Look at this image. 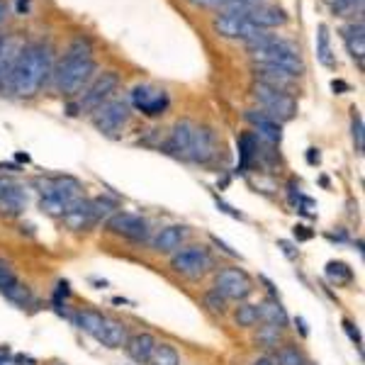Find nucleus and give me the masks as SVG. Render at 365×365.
I'll return each mask as SVG.
<instances>
[{
  "label": "nucleus",
  "mask_w": 365,
  "mask_h": 365,
  "mask_svg": "<svg viewBox=\"0 0 365 365\" xmlns=\"http://www.w3.org/2000/svg\"><path fill=\"white\" fill-rule=\"evenodd\" d=\"M0 365H5V356H0Z\"/></svg>",
  "instance_id": "nucleus-49"
},
{
  "label": "nucleus",
  "mask_w": 365,
  "mask_h": 365,
  "mask_svg": "<svg viewBox=\"0 0 365 365\" xmlns=\"http://www.w3.org/2000/svg\"><path fill=\"white\" fill-rule=\"evenodd\" d=\"M282 334H285L282 329L258 322L256 327H253V344L261 346V349H266V351H275L282 344V341H285Z\"/></svg>",
  "instance_id": "nucleus-27"
},
{
  "label": "nucleus",
  "mask_w": 365,
  "mask_h": 365,
  "mask_svg": "<svg viewBox=\"0 0 365 365\" xmlns=\"http://www.w3.org/2000/svg\"><path fill=\"white\" fill-rule=\"evenodd\" d=\"M34 187L39 190L42 197H56L58 202H63L68 207L73 200L83 197V187L76 178L71 175H54V178H37L34 180Z\"/></svg>",
  "instance_id": "nucleus-12"
},
{
  "label": "nucleus",
  "mask_w": 365,
  "mask_h": 365,
  "mask_svg": "<svg viewBox=\"0 0 365 365\" xmlns=\"http://www.w3.org/2000/svg\"><path fill=\"white\" fill-rule=\"evenodd\" d=\"M22 49L25 39L20 34H0V96H10V78Z\"/></svg>",
  "instance_id": "nucleus-13"
},
{
  "label": "nucleus",
  "mask_w": 365,
  "mask_h": 365,
  "mask_svg": "<svg viewBox=\"0 0 365 365\" xmlns=\"http://www.w3.org/2000/svg\"><path fill=\"white\" fill-rule=\"evenodd\" d=\"M251 51V56L256 58V63H270V66H278L282 71L292 76H302L304 63L299 58V49L287 39L273 37V34H263V37L253 39V42L246 44Z\"/></svg>",
  "instance_id": "nucleus-3"
},
{
  "label": "nucleus",
  "mask_w": 365,
  "mask_h": 365,
  "mask_svg": "<svg viewBox=\"0 0 365 365\" xmlns=\"http://www.w3.org/2000/svg\"><path fill=\"white\" fill-rule=\"evenodd\" d=\"M61 317H66V319L73 324L76 329H81L83 334H88V336L98 339L100 329H103V324L108 317L103 314V312H96V309H76V312H68L66 307L63 309H56Z\"/></svg>",
  "instance_id": "nucleus-20"
},
{
  "label": "nucleus",
  "mask_w": 365,
  "mask_h": 365,
  "mask_svg": "<svg viewBox=\"0 0 365 365\" xmlns=\"http://www.w3.org/2000/svg\"><path fill=\"white\" fill-rule=\"evenodd\" d=\"M341 324H344V331H346V336L351 339V344H356L358 349H361V346H363V336H361V331H358L356 324H353L351 319H344Z\"/></svg>",
  "instance_id": "nucleus-37"
},
{
  "label": "nucleus",
  "mask_w": 365,
  "mask_h": 365,
  "mask_svg": "<svg viewBox=\"0 0 365 365\" xmlns=\"http://www.w3.org/2000/svg\"><path fill=\"white\" fill-rule=\"evenodd\" d=\"M190 3L202 5V8H210V10H217V13H222L229 0H190Z\"/></svg>",
  "instance_id": "nucleus-38"
},
{
  "label": "nucleus",
  "mask_w": 365,
  "mask_h": 365,
  "mask_svg": "<svg viewBox=\"0 0 365 365\" xmlns=\"http://www.w3.org/2000/svg\"><path fill=\"white\" fill-rule=\"evenodd\" d=\"M344 42L349 46L351 56L358 61V66L363 68V56H365V27L363 22H351L349 27H344Z\"/></svg>",
  "instance_id": "nucleus-26"
},
{
  "label": "nucleus",
  "mask_w": 365,
  "mask_h": 365,
  "mask_svg": "<svg viewBox=\"0 0 365 365\" xmlns=\"http://www.w3.org/2000/svg\"><path fill=\"white\" fill-rule=\"evenodd\" d=\"M351 134H353L356 151L358 154H363V117L358 115V110H353V117H351Z\"/></svg>",
  "instance_id": "nucleus-36"
},
{
  "label": "nucleus",
  "mask_w": 365,
  "mask_h": 365,
  "mask_svg": "<svg viewBox=\"0 0 365 365\" xmlns=\"http://www.w3.org/2000/svg\"><path fill=\"white\" fill-rule=\"evenodd\" d=\"M217 207H220L222 212H225V215H229V217H234V220H244V215H241V212H237L232 207V205H227V202H222L220 197H217Z\"/></svg>",
  "instance_id": "nucleus-39"
},
{
  "label": "nucleus",
  "mask_w": 365,
  "mask_h": 365,
  "mask_svg": "<svg viewBox=\"0 0 365 365\" xmlns=\"http://www.w3.org/2000/svg\"><path fill=\"white\" fill-rule=\"evenodd\" d=\"M168 266L175 275L195 282V280H202L205 275L215 270V256H212V251L207 246L187 244V246H180L175 253H170Z\"/></svg>",
  "instance_id": "nucleus-4"
},
{
  "label": "nucleus",
  "mask_w": 365,
  "mask_h": 365,
  "mask_svg": "<svg viewBox=\"0 0 365 365\" xmlns=\"http://www.w3.org/2000/svg\"><path fill=\"white\" fill-rule=\"evenodd\" d=\"M91 207L93 212H96V217H98V222H103V220H108V217H113L117 210H120V202L113 197H108V195H100V197H93L91 200Z\"/></svg>",
  "instance_id": "nucleus-35"
},
{
  "label": "nucleus",
  "mask_w": 365,
  "mask_h": 365,
  "mask_svg": "<svg viewBox=\"0 0 365 365\" xmlns=\"http://www.w3.org/2000/svg\"><path fill=\"white\" fill-rule=\"evenodd\" d=\"M212 244H215V246H217V249H220L222 253H227V256H232V258H237V256H239V253H237V251H234V249H232V246H227V244H225V241H220V239H217V237H212Z\"/></svg>",
  "instance_id": "nucleus-40"
},
{
  "label": "nucleus",
  "mask_w": 365,
  "mask_h": 365,
  "mask_svg": "<svg viewBox=\"0 0 365 365\" xmlns=\"http://www.w3.org/2000/svg\"><path fill=\"white\" fill-rule=\"evenodd\" d=\"M251 365H275V361H273V356H266V353H263V356L253 358Z\"/></svg>",
  "instance_id": "nucleus-43"
},
{
  "label": "nucleus",
  "mask_w": 365,
  "mask_h": 365,
  "mask_svg": "<svg viewBox=\"0 0 365 365\" xmlns=\"http://www.w3.org/2000/svg\"><path fill=\"white\" fill-rule=\"evenodd\" d=\"M129 120H132V108H129L127 100L117 98H110L108 103H103L98 110L91 113L93 127L105 137H120L122 129L129 125Z\"/></svg>",
  "instance_id": "nucleus-7"
},
{
  "label": "nucleus",
  "mask_w": 365,
  "mask_h": 365,
  "mask_svg": "<svg viewBox=\"0 0 365 365\" xmlns=\"http://www.w3.org/2000/svg\"><path fill=\"white\" fill-rule=\"evenodd\" d=\"M253 71H256L258 83L278 88V91H285V93H290V88L297 83V76L287 73V71H282L278 66H270V63H256Z\"/></svg>",
  "instance_id": "nucleus-23"
},
{
  "label": "nucleus",
  "mask_w": 365,
  "mask_h": 365,
  "mask_svg": "<svg viewBox=\"0 0 365 365\" xmlns=\"http://www.w3.org/2000/svg\"><path fill=\"white\" fill-rule=\"evenodd\" d=\"M105 229L110 234H115V237L132 241V244H146L151 237L149 222L141 215H134V212H125V210H117L113 217H108L105 220Z\"/></svg>",
  "instance_id": "nucleus-9"
},
{
  "label": "nucleus",
  "mask_w": 365,
  "mask_h": 365,
  "mask_svg": "<svg viewBox=\"0 0 365 365\" xmlns=\"http://www.w3.org/2000/svg\"><path fill=\"white\" fill-rule=\"evenodd\" d=\"M273 361H275V365H309L304 351L295 344H287V341H282L278 349H275Z\"/></svg>",
  "instance_id": "nucleus-30"
},
{
  "label": "nucleus",
  "mask_w": 365,
  "mask_h": 365,
  "mask_svg": "<svg viewBox=\"0 0 365 365\" xmlns=\"http://www.w3.org/2000/svg\"><path fill=\"white\" fill-rule=\"evenodd\" d=\"M253 100H256L258 110H263L268 117H273L275 122H290L297 117V100L285 91H278V88H270L263 83L253 86Z\"/></svg>",
  "instance_id": "nucleus-5"
},
{
  "label": "nucleus",
  "mask_w": 365,
  "mask_h": 365,
  "mask_svg": "<svg viewBox=\"0 0 365 365\" xmlns=\"http://www.w3.org/2000/svg\"><path fill=\"white\" fill-rule=\"evenodd\" d=\"M61 220H63V225L76 234H86V232H91L96 225H100L96 212H93V207H91V200H86V197L73 200V202L66 207V212H63Z\"/></svg>",
  "instance_id": "nucleus-15"
},
{
  "label": "nucleus",
  "mask_w": 365,
  "mask_h": 365,
  "mask_svg": "<svg viewBox=\"0 0 365 365\" xmlns=\"http://www.w3.org/2000/svg\"><path fill=\"white\" fill-rule=\"evenodd\" d=\"M258 317H261V324H270V327H278L285 331L290 327V317H287L285 307L278 297H266L258 302Z\"/></svg>",
  "instance_id": "nucleus-24"
},
{
  "label": "nucleus",
  "mask_w": 365,
  "mask_h": 365,
  "mask_svg": "<svg viewBox=\"0 0 365 365\" xmlns=\"http://www.w3.org/2000/svg\"><path fill=\"white\" fill-rule=\"evenodd\" d=\"M212 287L225 299H229V302H246L256 292V282L239 266H225L217 270Z\"/></svg>",
  "instance_id": "nucleus-6"
},
{
  "label": "nucleus",
  "mask_w": 365,
  "mask_h": 365,
  "mask_svg": "<svg viewBox=\"0 0 365 365\" xmlns=\"http://www.w3.org/2000/svg\"><path fill=\"white\" fill-rule=\"evenodd\" d=\"M327 278L331 285H336V287H349V285H353L356 275H353V270L346 266L344 261H329L327 263Z\"/></svg>",
  "instance_id": "nucleus-32"
},
{
  "label": "nucleus",
  "mask_w": 365,
  "mask_h": 365,
  "mask_svg": "<svg viewBox=\"0 0 365 365\" xmlns=\"http://www.w3.org/2000/svg\"><path fill=\"white\" fill-rule=\"evenodd\" d=\"M244 17L249 22H253L256 27L261 29H273V27H282L287 22V15L285 10L278 8V5H268L263 3V0H258V3H251V8L246 10Z\"/></svg>",
  "instance_id": "nucleus-18"
},
{
  "label": "nucleus",
  "mask_w": 365,
  "mask_h": 365,
  "mask_svg": "<svg viewBox=\"0 0 365 365\" xmlns=\"http://www.w3.org/2000/svg\"><path fill=\"white\" fill-rule=\"evenodd\" d=\"M187 237H190V229L185 225H168V227L158 229V234L151 239V249L156 253H163V256H170V253H175L180 246H185Z\"/></svg>",
  "instance_id": "nucleus-19"
},
{
  "label": "nucleus",
  "mask_w": 365,
  "mask_h": 365,
  "mask_svg": "<svg viewBox=\"0 0 365 365\" xmlns=\"http://www.w3.org/2000/svg\"><path fill=\"white\" fill-rule=\"evenodd\" d=\"M96 71L98 66H96V61H93V44L83 37H76L54 71L56 91L66 98L78 96L88 86V81L93 78Z\"/></svg>",
  "instance_id": "nucleus-2"
},
{
  "label": "nucleus",
  "mask_w": 365,
  "mask_h": 365,
  "mask_svg": "<svg viewBox=\"0 0 365 365\" xmlns=\"http://www.w3.org/2000/svg\"><path fill=\"white\" fill-rule=\"evenodd\" d=\"M331 88H334V91H349V86H346L344 81H334Z\"/></svg>",
  "instance_id": "nucleus-46"
},
{
  "label": "nucleus",
  "mask_w": 365,
  "mask_h": 365,
  "mask_svg": "<svg viewBox=\"0 0 365 365\" xmlns=\"http://www.w3.org/2000/svg\"><path fill=\"white\" fill-rule=\"evenodd\" d=\"M127 339H129V327H127V324L120 322V319H110V317H108L96 341H98V344H103L105 349H122Z\"/></svg>",
  "instance_id": "nucleus-25"
},
{
  "label": "nucleus",
  "mask_w": 365,
  "mask_h": 365,
  "mask_svg": "<svg viewBox=\"0 0 365 365\" xmlns=\"http://www.w3.org/2000/svg\"><path fill=\"white\" fill-rule=\"evenodd\" d=\"M307 161L314 166V163H319V149H309L307 151Z\"/></svg>",
  "instance_id": "nucleus-45"
},
{
  "label": "nucleus",
  "mask_w": 365,
  "mask_h": 365,
  "mask_svg": "<svg viewBox=\"0 0 365 365\" xmlns=\"http://www.w3.org/2000/svg\"><path fill=\"white\" fill-rule=\"evenodd\" d=\"M129 100H132V105L139 110L141 115L146 117H161L166 115L168 105H170V98L166 91H158V88L149 86V83H139L132 88V93H129Z\"/></svg>",
  "instance_id": "nucleus-11"
},
{
  "label": "nucleus",
  "mask_w": 365,
  "mask_h": 365,
  "mask_svg": "<svg viewBox=\"0 0 365 365\" xmlns=\"http://www.w3.org/2000/svg\"><path fill=\"white\" fill-rule=\"evenodd\" d=\"M146 365H180V353L175 351V346L166 344V341H158Z\"/></svg>",
  "instance_id": "nucleus-33"
},
{
  "label": "nucleus",
  "mask_w": 365,
  "mask_h": 365,
  "mask_svg": "<svg viewBox=\"0 0 365 365\" xmlns=\"http://www.w3.org/2000/svg\"><path fill=\"white\" fill-rule=\"evenodd\" d=\"M217 154H220V141H217V134L212 132L210 127L195 125V132H192V141H190V149H187L185 161L207 166V163L215 161Z\"/></svg>",
  "instance_id": "nucleus-14"
},
{
  "label": "nucleus",
  "mask_w": 365,
  "mask_h": 365,
  "mask_svg": "<svg viewBox=\"0 0 365 365\" xmlns=\"http://www.w3.org/2000/svg\"><path fill=\"white\" fill-rule=\"evenodd\" d=\"M244 120L249 122V125H253V134H256L258 139L263 141V144H280L282 139V125L280 122H275L273 117H268L263 110H246L244 113Z\"/></svg>",
  "instance_id": "nucleus-17"
},
{
  "label": "nucleus",
  "mask_w": 365,
  "mask_h": 365,
  "mask_svg": "<svg viewBox=\"0 0 365 365\" xmlns=\"http://www.w3.org/2000/svg\"><path fill=\"white\" fill-rule=\"evenodd\" d=\"M27 205H29L27 187L15 180L13 185L0 195V217H5V220H17V217L25 215Z\"/></svg>",
  "instance_id": "nucleus-21"
},
{
  "label": "nucleus",
  "mask_w": 365,
  "mask_h": 365,
  "mask_svg": "<svg viewBox=\"0 0 365 365\" xmlns=\"http://www.w3.org/2000/svg\"><path fill=\"white\" fill-rule=\"evenodd\" d=\"M192 132H195V122H190V120L175 122L173 129L168 132L166 141L161 144V149L166 151L168 156L182 158V161H185L187 149H190V141H192Z\"/></svg>",
  "instance_id": "nucleus-16"
},
{
  "label": "nucleus",
  "mask_w": 365,
  "mask_h": 365,
  "mask_svg": "<svg viewBox=\"0 0 365 365\" xmlns=\"http://www.w3.org/2000/svg\"><path fill=\"white\" fill-rule=\"evenodd\" d=\"M232 319L239 329H253L261 317H258V304L253 302H237V307L232 312Z\"/></svg>",
  "instance_id": "nucleus-31"
},
{
  "label": "nucleus",
  "mask_w": 365,
  "mask_h": 365,
  "mask_svg": "<svg viewBox=\"0 0 365 365\" xmlns=\"http://www.w3.org/2000/svg\"><path fill=\"white\" fill-rule=\"evenodd\" d=\"M117 88H120V76H117L115 71H105L103 76L96 78V83L91 88H86L83 98H81L78 103L68 105V115H81V113L91 115L93 110H98L100 105L113 98V93H117Z\"/></svg>",
  "instance_id": "nucleus-8"
},
{
  "label": "nucleus",
  "mask_w": 365,
  "mask_h": 365,
  "mask_svg": "<svg viewBox=\"0 0 365 365\" xmlns=\"http://www.w3.org/2000/svg\"><path fill=\"white\" fill-rule=\"evenodd\" d=\"M258 156V137L253 132H246L239 137V170H249Z\"/></svg>",
  "instance_id": "nucleus-29"
},
{
  "label": "nucleus",
  "mask_w": 365,
  "mask_h": 365,
  "mask_svg": "<svg viewBox=\"0 0 365 365\" xmlns=\"http://www.w3.org/2000/svg\"><path fill=\"white\" fill-rule=\"evenodd\" d=\"M156 336L154 334H149V331H139V334H129V339L125 341V353L129 358H132L137 365H146L149 363V358H151V353H154L156 349Z\"/></svg>",
  "instance_id": "nucleus-22"
},
{
  "label": "nucleus",
  "mask_w": 365,
  "mask_h": 365,
  "mask_svg": "<svg viewBox=\"0 0 365 365\" xmlns=\"http://www.w3.org/2000/svg\"><path fill=\"white\" fill-rule=\"evenodd\" d=\"M212 27H215V32L220 34V37L244 39L246 44L266 34V29L256 27L253 22L246 20L244 15H232V13H220L215 17V22H212Z\"/></svg>",
  "instance_id": "nucleus-10"
},
{
  "label": "nucleus",
  "mask_w": 365,
  "mask_h": 365,
  "mask_svg": "<svg viewBox=\"0 0 365 365\" xmlns=\"http://www.w3.org/2000/svg\"><path fill=\"white\" fill-rule=\"evenodd\" d=\"M13 182H15V180H13V178H8V175H0V195H3V192L8 190V187L13 185Z\"/></svg>",
  "instance_id": "nucleus-44"
},
{
  "label": "nucleus",
  "mask_w": 365,
  "mask_h": 365,
  "mask_svg": "<svg viewBox=\"0 0 365 365\" xmlns=\"http://www.w3.org/2000/svg\"><path fill=\"white\" fill-rule=\"evenodd\" d=\"M312 237H314V232H309V229L304 227V225H297L295 227V239L297 241H309Z\"/></svg>",
  "instance_id": "nucleus-41"
},
{
  "label": "nucleus",
  "mask_w": 365,
  "mask_h": 365,
  "mask_svg": "<svg viewBox=\"0 0 365 365\" xmlns=\"http://www.w3.org/2000/svg\"><path fill=\"white\" fill-rule=\"evenodd\" d=\"M8 15H10V5L5 0H0V32H3L5 22H8Z\"/></svg>",
  "instance_id": "nucleus-42"
},
{
  "label": "nucleus",
  "mask_w": 365,
  "mask_h": 365,
  "mask_svg": "<svg viewBox=\"0 0 365 365\" xmlns=\"http://www.w3.org/2000/svg\"><path fill=\"white\" fill-rule=\"evenodd\" d=\"M317 58H319L322 66H327V68L336 66V56H334V49H331V34H329L327 25L317 27Z\"/></svg>",
  "instance_id": "nucleus-28"
},
{
  "label": "nucleus",
  "mask_w": 365,
  "mask_h": 365,
  "mask_svg": "<svg viewBox=\"0 0 365 365\" xmlns=\"http://www.w3.org/2000/svg\"><path fill=\"white\" fill-rule=\"evenodd\" d=\"M295 324H299V334L307 336V327H304V319H295Z\"/></svg>",
  "instance_id": "nucleus-47"
},
{
  "label": "nucleus",
  "mask_w": 365,
  "mask_h": 365,
  "mask_svg": "<svg viewBox=\"0 0 365 365\" xmlns=\"http://www.w3.org/2000/svg\"><path fill=\"white\" fill-rule=\"evenodd\" d=\"M202 307L215 317H227L229 314V299H225L220 292L215 290V287H212V290H207L202 295Z\"/></svg>",
  "instance_id": "nucleus-34"
},
{
  "label": "nucleus",
  "mask_w": 365,
  "mask_h": 365,
  "mask_svg": "<svg viewBox=\"0 0 365 365\" xmlns=\"http://www.w3.org/2000/svg\"><path fill=\"white\" fill-rule=\"evenodd\" d=\"M17 10H20V13H27V0H17Z\"/></svg>",
  "instance_id": "nucleus-48"
},
{
  "label": "nucleus",
  "mask_w": 365,
  "mask_h": 365,
  "mask_svg": "<svg viewBox=\"0 0 365 365\" xmlns=\"http://www.w3.org/2000/svg\"><path fill=\"white\" fill-rule=\"evenodd\" d=\"M54 71V51L44 42L25 44L20 58L15 63L13 78H10V96L29 100L42 91L44 81Z\"/></svg>",
  "instance_id": "nucleus-1"
}]
</instances>
